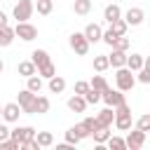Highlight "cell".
<instances>
[{
  "mask_svg": "<svg viewBox=\"0 0 150 150\" xmlns=\"http://www.w3.org/2000/svg\"><path fill=\"white\" fill-rule=\"evenodd\" d=\"M82 127L91 134V131H96V129H98V122H96V117H84V120H82Z\"/></svg>",
  "mask_w": 150,
  "mask_h": 150,
  "instance_id": "obj_37",
  "label": "cell"
},
{
  "mask_svg": "<svg viewBox=\"0 0 150 150\" xmlns=\"http://www.w3.org/2000/svg\"><path fill=\"white\" fill-rule=\"evenodd\" d=\"M108 68H110V61H108V56H105V54H98V56H94V70L103 73V70H108Z\"/></svg>",
  "mask_w": 150,
  "mask_h": 150,
  "instance_id": "obj_28",
  "label": "cell"
},
{
  "mask_svg": "<svg viewBox=\"0 0 150 150\" xmlns=\"http://www.w3.org/2000/svg\"><path fill=\"white\" fill-rule=\"evenodd\" d=\"M0 117H2V105H0Z\"/></svg>",
  "mask_w": 150,
  "mask_h": 150,
  "instance_id": "obj_48",
  "label": "cell"
},
{
  "mask_svg": "<svg viewBox=\"0 0 150 150\" xmlns=\"http://www.w3.org/2000/svg\"><path fill=\"white\" fill-rule=\"evenodd\" d=\"M136 80H138V82H143V84H150V73H148L145 68H141V70H138V77H136Z\"/></svg>",
  "mask_w": 150,
  "mask_h": 150,
  "instance_id": "obj_41",
  "label": "cell"
},
{
  "mask_svg": "<svg viewBox=\"0 0 150 150\" xmlns=\"http://www.w3.org/2000/svg\"><path fill=\"white\" fill-rule=\"evenodd\" d=\"M28 82H26V89H30L33 94H40V89H42V77L35 73V75H30V77H26Z\"/></svg>",
  "mask_w": 150,
  "mask_h": 150,
  "instance_id": "obj_24",
  "label": "cell"
},
{
  "mask_svg": "<svg viewBox=\"0 0 150 150\" xmlns=\"http://www.w3.org/2000/svg\"><path fill=\"white\" fill-rule=\"evenodd\" d=\"M2 68H5V63H2V59H0V73H2Z\"/></svg>",
  "mask_w": 150,
  "mask_h": 150,
  "instance_id": "obj_47",
  "label": "cell"
},
{
  "mask_svg": "<svg viewBox=\"0 0 150 150\" xmlns=\"http://www.w3.org/2000/svg\"><path fill=\"white\" fill-rule=\"evenodd\" d=\"M124 141H127V148H129V150H141L143 143H145V131L134 129V131H129V136H127Z\"/></svg>",
  "mask_w": 150,
  "mask_h": 150,
  "instance_id": "obj_8",
  "label": "cell"
},
{
  "mask_svg": "<svg viewBox=\"0 0 150 150\" xmlns=\"http://www.w3.org/2000/svg\"><path fill=\"white\" fill-rule=\"evenodd\" d=\"M84 101H87V105L98 103V101H101V91H98V89H94V87H89V91L84 94Z\"/></svg>",
  "mask_w": 150,
  "mask_h": 150,
  "instance_id": "obj_33",
  "label": "cell"
},
{
  "mask_svg": "<svg viewBox=\"0 0 150 150\" xmlns=\"http://www.w3.org/2000/svg\"><path fill=\"white\" fill-rule=\"evenodd\" d=\"M96 122H98V127H110V124L115 122V108L105 105V108L96 115Z\"/></svg>",
  "mask_w": 150,
  "mask_h": 150,
  "instance_id": "obj_12",
  "label": "cell"
},
{
  "mask_svg": "<svg viewBox=\"0 0 150 150\" xmlns=\"http://www.w3.org/2000/svg\"><path fill=\"white\" fill-rule=\"evenodd\" d=\"M115 82H117V89H120V91H131V89H134V84H136L134 70H129L127 66L117 68V73H115Z\"/></svg>",
  "mask_w": 150,
  "mask_h": 150,
  "instance_id": "obj_2",
  "label": "cell"
},
{
  "mask_svg": "<svg viewBox=\"0 0 150 150\" xmlns=\"http://www.w3.org/2000/svg\"><path fill=\"white\" fill-rule=\"evenodd\" d=\"M73 12L77 16H87L91 12V0H75L73 2Z\"/></svg>",
  "mask_w": 150,
  "mask_h": 150,
  "instance_id": "obj_19",
  "label": "cell"
},
{
  "mask_svg": "<svg viewBox=\"0 0 150 150\" xmlns=\"http://www.w3.org/2000/svg\"><path fill=\"white\" fill-rule=\"evenodd\" d=\"M127 52H120V49H112V54L108 56V61H110V66L112 68H122V66H127Z\"/></svg>",
  "mask_w": 150,
  "mask_h": 150,
  "instance_id": "obj_15",
  "label": "cell"
},
{
  "mask_svg": "<svg viewBox=\"0 0 150 150\" xmlns=\"http://www.w3.org/2000/svg\"><path fill=\"white\" fill-rule=\"evenodd\" d=\"M68 108H70L73 112H84V110H87V101H84V96H80V94L70 96V98H68Z\"/></svg>",
  "mask_w": 150,
  "mask_h": 150,
  "instance_id": "obj_16",
  "label": "cell"
},
{
  "mask_svg": "<svg viewBox=\"0 0 150 150\" xmlns=\"http://www.w3.org/2000/svg\"><path fill=\"white\" fill-rule=\"evenodd\" d=\"M105 143H108L110 150H127V141L120 138V136H112V134H110V138H108Z\"/></svg>",
  "mask_w": 150,
  "mask_h": 150,
  "instance_id": "obj_29",
  "label": "cell"
},
{
  "mask_svg": "<svg viewBox=\"0 0 150 150\" xmlns=\"http://www.w3.org/2000/svg\"><path fill=\"white\" fill-rule=\"evenodd\" d=\"M68 42H70V49H73L75 54H80V56H84V54L89 52V40L84 38V33H73Z\"/></svg>",
  "mask_w": 150,
  "mask_h": 150,
  "instance_id": "obj_6",
  "label": "cell"
},
{
  "mask_svg": "<svg viewBox=\"0 0 150 150\" xmlns=\"http://www.w3.org/2000/svg\"><path fill=\"white\" fill-rule=\"evenodd\" d=\"M35 96L38 94H33L30 89H21L19 91V105H21V112H26V115H35Z\"/></svg>",
  "mask_w": 150,
  "mask_h": 150,
  "instance_id": "obj_3",
  "label": "cell"
},
{
  "mask_svg": "<svg viewBox=\"0 0 150 150\" xmlns=\"http://www.w3.org/2000/svg\"><path fill=\"white\" fill-rule=\"evenodd\" d=\"M16 73H19L21 77H30V75L38 73V66H35L33 61H21V63L16 66Z\"/></svg>",
  "mask_w": 150,
  "mask_h": 150,
  "instance_id": "obj_17",
  "label": "cell"
},
{
  "mask_svg": "<svg viewBox=\"0 0 150 150\" xmlns=\"http://www.w3.org/2000/svg\"><path fill=\"white\" fill-rule=\"evenodd\" d=\"M89 82H84V80H80V82H75V94H80V96H84L87 91H89Z\"/></svg>",
  "mask_w": 150,
  "mask_h": 150,
  "instance_id": "obj_39",
  "label": "cell"
},
{
  "mask_svg": "<svg viewBox=\"0 0 150 150\" xmlns=\"http://www.w3.org/2000/svg\"><path fill=\"white\" fill-rule=\"evenodd\" d=\"M21 148V143L16 141V138H5V141H0V150H19Z\"/></svg>",
  "mask_w": 150,
  "mask_h": 150,
  "instance_id": "obj_35",
  "label": "cell"
},
{
  "mask_svg": "<svg viewBox=\"0 0 150 150\" xmlns=\"http://www.w3.org/2000/svg\"><path fill=\"white\" fill-rule=\"evenodd\" d=\"M101 101H105V105L115 108V105H120V103L124 101V94H122L120 89H112V87H108L105 91H101Z\"/></svg>",
  "mask_w": 150,
  "mask_h": 150,
  "instance_id": "obj_7",
  "label": "cell"
},
{
  "mask_svg": "<svg viewBox=\"0 0 150 150\" xmlns=\"http://www.w3.org/2000/svg\"><path fill=\"white\" fill-rule=\"evenodd\" d=\"M14 38H16L14 28H9V26H2L0 28V47H9L14 42Z\"/></svg>",
  "mask_w": 150,
  "mask_h": 150,
  "instance_id": "obj_18",
  "label": "cell"
},
{
  "mask_svg": "<svg viewBox=\"0 0 150 150\" xmlns=\"http://www.w3.org/2000/svg\"><path fill=\"white\" fill-rule=\"evenodd\" d=\"M33 12H35L33 0H19V2L14 5V19H16V21H28V19L33 16Z\"/></svg>",
  "mask_w": 150,
  "mask_h": 150,
  "instance_id": "obj_5",
  "label": "cell"
},
{
  "mask_svg": "<svg viewBox=\"0 0 150 150\" xmlns=\"http://www.w3.org/2000/svg\"><path fill=\"white\" fill-rule=\"evenodd\" d=\"M110 28L115 30V35H127V28H129V23H127L124 19H117V21H112V23H110Z\"/></svg>",
  "mask_w": 150,
  "mask_h": 150,
  "instance_id": "obj_31",
  "label": "cell"
},
{
  "mask_svg": "<svg viewBox=\"0 0 150 150\" xmlns=\"http://www.w3.org/2000/svg\"><path fill=\"white\" fill-rule=\"evenodd\" d=\"M115 127L120 131H129L131 129V108L127 101H122L120 105H115Z\"/></svg>",
  "mask_w": 150,
  "mask_h": 150,
  "instance_id": "obj_1",
  "label": "cell"
},
{
  "mask_svg": "<svg viewBox=\"0 0 150 150\" xmlns=\"http://www.w3.org/2000/svg\"><path fill=\"white\" fill-rule=\"evenodd\" d=\"M30 61L40 68V66H45V63H49L52 59H49V54H47V49H35L33 54H30Z\"/></svg>",
  "mask_w": 150,
  "mask_h": 150,
  "instance_id": "obj_20",
  "label": "cell"
},
{
  "mask_svg": "<svg viewBox=\"0 0 150 150\" xmlns=\"http://www.w3.org/2000/svg\"><path fill=\"white\" fill-rule=\"evenodd\" d=\"M12 138H16L19 143H26V141H30V138H35V129L33 127H16V129H12V134H9Z\"/></svg>",
  "mask_w": 150,
  "mask_h": 150,
  "instance_id": "obj_11",
  "label": "cell"
},
{
  "mask_svg": "<svg viewBox=\"0 0 150 150\" xmlns=\"http://www.w3.org/2000/svg\"><path fill=\"white\" fill-rule=\"evenodd\" d=\"M89 84H91L94 89H98V91H105V89H108V82H105V77H103V75H94Z\"/></svg>",
  "mask_w": 150,
  "mask_h": 150,
  "instance_id": "obj_34",
  "label": "cell"
},
{
  "mask_svg": "<svg viewBox=\"0 0 150 150\" xmlns=\"http://www.w3.org/2000/svg\"><path fill=\"white\" fill-rule=\"evenodd\" d=\"M21 115V105L19 103H5L2 105V120L5 122H16Z\"/></svg>",
  "mask_w": 150,
  "mask_h": 150,
  "instance_id": "obj_10",
  "label": "cell"
},
{
  "mask_svg": "<svg viewBox=\"0 0 150 150\" xmlns=\"http://www.w3.org/2000/svg\"><path fill=\"white\" fill-rule=\"evenodd\" d=\"M35 7H38V14L47 16V14H52V9H54V0H35Z\"/></svg>",
  "mask_w": 150,
  "mask_h": 150,
  "instance_id": "obj_27",
  "label": "cell"
},
{
  "mask_svg": "<svg viewBox=\"0 0 150 150\" xmlns=\"http://www.w3.org/2000/svg\"><path fill=\"white\" fill-rule=\"evenodd\" d=\"M38 75H40V77H47V80H49V77H54V75H56V68H54V63L49 61V63L40 66V68H38Z\"/></svg>",
  "mask_w": 150,
  "mask_h": 150,
  "instance_id": "obj_30",
  "label": "cell"
},
{
  "mask_svg": "<svg viewBox=\"0 0 150 150\" xmlns=\"http://www.w3.org/2000/svg\"><path fill=\"white\" fill-rule=\"evenodd\" d=\"M103 19L108 21V23H112V21H117V19H122V9H120V5H108L105 9H103Z\"/></svg>",
  "mask_w": 150,
  "mask_h": 150,
  "instance_id": "obj_14",
  "label": "cell"
},
{
  "mask_svg": "<svg viewBox=\"0 0 150 150\" xmlns=\"http://www.w3.org/2000/svg\"><path fill=\"white\" fill-rule=\"evenodd\" d=\"M129 45H131V42H129V38L117 35V38H115V42H112L110 47H112V49H120V52H127V49H129Z\"/></svg>",
  "mask_w": 150,
  "mask_h": 150,
  "instance_id": "obj_32",
  "label": "cell"
},
{
  "mask_svg": "<svg viewBox=\"0 0 150 150\" xmlns=\"http://www.w3.org/2000/svg\"><path fill=\"white\" fill-rule=\"evenodd\" d=\"M14 33H16V38H21L23 42H30V40L38 38V28H35L33 23H28V21H16Z\"/></svg>",
  "mask_w": 150,
  "mask_h": 150,
  "instance_id": "obj_4",
  "label": "cell"
},
{
  "mask_svg": "<svg viewBox=\"0 0 150 150\" xmlns=\"http://www.w3.org/2000/svg\"><path fill=\"white\" fill-rule=\"evenodd\" d=\"M9 134H12V129H7V124H0V141L9 138Z\"/></svg>",
  "mask_w": 150,
  "mask_h": 150,
  "instance_id": "obj_44",
  "label": "cell"
},
{
  "mask_svg": "<svg viewBox=\"0 0 150 150\" xmlns=\"http://www.w3.org/2000/svg\"><path fill=\"white\" fill-rule=\"evenodd\" d=\"M73 129H75V134H77V136H80V138H87V136H91V134H89V131H87V129H84V127H82V122H80V124H75V127H73Z\"/></svg>",
  "mask_w": 150,
  "mask_h": 150,
  "instance_id": "obj_42",
  "label": "cell"
},
{
  "mask_svg": "<svg viewBox=\"0 0 150 150\" xmlns=\"http://www.w3.org/2000/svg\"><path fill=\"white\" fill-rule=\"evenodd\" d=\"M143 19H145V12L141 7H129L127 14H124V21L129 26H138V23H143Z\"/></svg>",
  "mask_w": 150,
  "mask_h": 150,
  "instance_id": "obj_9",
  "label": "cell"
},
{
  "mask_svg": "<svg viewBox=\"0 0 150 150\" xmlns=\"http://www.w3.org/2000/svg\"><path fill=\"white\" fill-rule=\"evenodd\" d=\"M82 33H84V38H87V40H89V45H91V42H98V40H101L103 28H101L98 23H87V28H84Z\"/></svg>",
  "mask_w": 150,
  "mask_h": 150,
  "instance_id": "obj_13",
  "label": "cell"
},
{
  "mask_svg": "<svg viewBox=\"0 0 150 150\" xmlns=\"http://www.w3.org/2000/svg\"><path fill=\"white\" fill-rule=\"evenodd\" d=\"M136 129H141V131H150V115H141L138 117V122H136Z\"/></svg>",
  "mask_w": 150,
  "mask_h": 150,
  "instance_id": "obj_36",
  "label": "cell"
},
{
  "mask_svg": "<svg viewBox=\"0 0 150 150\" xmlns=\"http://www.w3.org/2000/svg\"><path fill=\"white\" fill-rule=\"evenodd\" d=\"M127 68L134 70V73H138V70L143 68V54H131V56H127Z\"/></svg>",
  "mask_w": 150,
  "mask_h": 150,
  "instance_id": "obj_22",
  "label": "cell"
},
{
  "mask_svg": "<svg viewBox=\"0 0 150 150\" xmlns=\"http://www.w3.org/2000/svg\"><path fill=\"white\" fill-rule=\"evenodd\" d=\"M115 38H117V35H115V30H112V28L103 30V35H101V40H103L105 45H112V42H115Z\"/></svg>",
  "mask_w": 150,
  "mask_h": 150,
  "instance_id": "obj_40",
  "label": "cell"
},
{
  "mask_svg": "<svg viewBox=\"0 0 150 150\" xmlns=\"http://www.w3.org/2000/svg\"><path fill=\"white\" fill-rule=\"evenodd\" d=\"M2 26H7V14H5V12H0V28H2Z\"/></svg>",
  "mask_w": 150,
  "mask_h": 150,
  "instance_id": "obj_45",
  "label": "cell"
},
{
  "mask_svg": "<svg viewBox=\"0 0 150 150\" xmlns=\"http://www.w3.org/2000/svg\"><path fill=\"white\" fill-rule=\"evenodd\" d=\"M91 136H94V143L96 145H103L110 138V127H98L96 131H91Z\"/></svg>",
  "mask_w": 150,
  "mask_h": 150,
  "instance_id": "obj_21",
  "label": "cell"
},
{
  "mask_svg": "<svg viewBox=\"0 0 150 150\" xmlns=\"http://www.w3.org/2000/svg\"><path fill=\"white\" fill-rule=\"evenodd\" d=\"M63 89H66V80H63V77H59V75L49 77V91H52V94H61Z\"/></svg>",
  "mask_w": 150,
  "mask_h": 150,
  "instance_id": "obj_25",
  "label": "cell"
},
{
  "mask_svg": "<svg viewBox=\"0 0 150 150\" xmlns=\"http://www.w3.org/2000/svg\"><path fill=\"white\" fill-rule=\"evenodd\" d=\"M21 148H26V150H40V143H38L35 138H30V141H26V143H21Z\"/></svg>",
  "mask_w": 150,
  "mask_h": 150,
  "instance_id": "obj_43",
  "label": "cell"
},
{
  "mask_svg": "<svg viewBox=\"0 0 150 150\" xmlns=\"http://www.w3.org/2000/svg\"><path fill=\"white\" fill-rule=\"evenodd\" d=\"M49 98L47 96H35V112L38 115H45V112H49Z\"/></svg>",
  "mask_w": 150,
  "mask_h": 150,
  "instance_id": "obj_26",
  "label": "cell"
},
{
  "mask_svg": "<svg viewBox=\"0 0 150 150\" xmlns=\"http://www.w3.org/2000/svg\"><path fill=\"white\" fill-rule=\"evenodd\" d=\"M143 68L150 73V56H143Z\"/></svg>",
  "mask_w": 150,
  "mask_h": 150,
  "instance_id": "obj_46",
  "label": "cell"
},
{
  "mask_svg": "<svg viewBox=\"0 0 150 150\" xmlns=\"http://www.w3.org/2000/svg\"><path fill=\"white\" fill-rule=\"evenodd\" d=\"M35 141L40 143V148H49L54 143V134L52 131H35Z\"/></svg>",
  "mask_w": 150,
  "mask_h": 150,
  "instance_id": "obj_23",
  "label": "cell"
},
{
  "mask_svg": "<svg viewBox=\"0 0 150 150\" xmlns=\"http://www.w3.org/2000/svg\"><path fill=\"white\" fill-rule=\"evenodd\" d=\"M148 21H150V19H148Z\"/></svg>",
  "mask_w": 150,
  "mask_h": 150,
  "instance_id": "obj_49",
  "label": "cell"
},
{
  "mask_svg": "<svg viewBox=\"0 0 150 150\" xmlns=\"http://www.w3.org/2000/svg\"><path fill=\"white\" fill-rule=\"evenodd\" d=\"M80 141H82V138H80V136H77V134H75V129H73V127H70V129H68V131H66V143H70V145H77V143H80Z\"/></svg>",
  "mask_w": 150,
  "mask_h": 150,
  "instance_id": "obj_38",
  "label": "cell"
}]
</instances>
